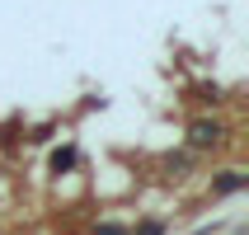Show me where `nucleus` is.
<instances>
[{"label":"nucleus","mask_w":249,"mask_h":235,"mask_svg":"<svg viewBox=\"0 0 249 235\" xmlns=\"http://www.w3.org/2000/svg\"><path fill=\"white\" fill-rule=\"evenodd\" d=\"M216 137H221V127H216V123H212V127H207V123H197V127H193V146H212Z\"/></svg>","instance_id":"1"}]
</instances>
